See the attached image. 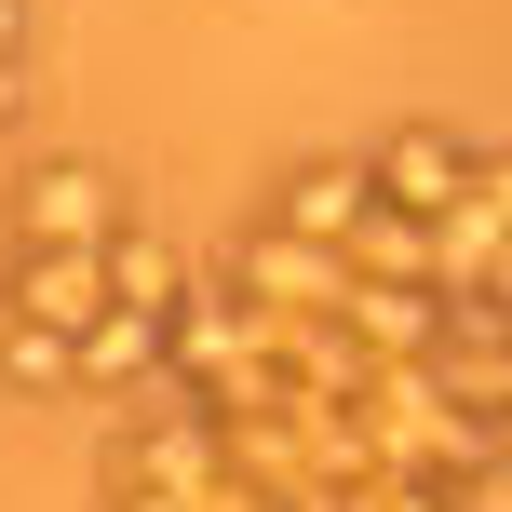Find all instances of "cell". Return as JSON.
<instances>
[{
  "mask_svg": "<svg viewBox=\"0 0 512 512\" xmlns=\"http://www.w3.org/2000/svg\"><path fill=\"white\" fill-rule=\"evenodd\" d=\"M378 203L391 216H418V230H445V216L472 203V176H486V149H472V135H445V122H405V135H378Z\"/></svg>",
  "mask_w": 512,
  "mask_h": 512,
  "instance_id": "cell-1",
  "label": "cell"
},
{
  "mask_svg": "<svg viewBox=\"0 0 512 512\" xmlns=\"http://www.w3.org/2000/svg\"><path fill=\"white\" fill-rule=\"evenodd\" d=\"M122 230H135V203L108 162H41L14 189V243H122Z\"/></svg>",
  "mask_w": 512,
  "mask_h": 512,
  "instance_id": "cell-2",
  "label": "cell"
},
{
  "mask_svg": "<svg viewBox=\"0 0 512 512\" xmlns=\"http://www.w3.org/2000/svg\"><path fill=\"white\" fill-rule=\"evenodd\" d=\"M0 310H27V324H108V243H14V297Z\"/></svg>",
  "mask_w": 512,
  "mask_h": 512,
  "instance_id": "cell-3",
  "label": "cell"
},
{
  "mask_svg": "<svg viewBox=\"0 0 512 512\" xmlns=\"http://www.w3.org/2000/svg\"><path fill=\"white\" fill-rule=\"evenodd\" d=\"M364 216H378V162H297V176H283V203H270V230H297V243H337V256H351V243H364Z\"/></svg>",
  "mask_w": 512,
  "mask_h": 512,
  "instance_id": "cell-4",
  "label": "cell"
},
{
  "mask_svg": "<svg viewBox=\"0 0 512 512\" xmlns=\"http://www.w3.org/2000/svg\"><path fill=\"white\" fill-rule=\"evenodd\" d=\"M0 391H27V405L81 391V337H68V324H27V310H0Z\"/></svg>",
  "mask_w": 512,
  "mask_h": 512,
  "instance_id": "cell-5",
  "label": "cell"
}]
</instances>
